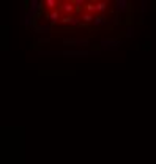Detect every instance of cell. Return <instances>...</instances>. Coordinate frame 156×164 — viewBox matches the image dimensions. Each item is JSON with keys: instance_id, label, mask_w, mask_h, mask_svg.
Wrapping results in <instances>:
<instances>
[{"instance_id": "9", "label": "cell", "mask_w": 156, "mask_h": 164, "mask_svg": "<svg viewBox=\"0 0 156 164\" xmlns=\"http://www.w3.org/2000/svg\"><path fill=\"white\" fill-rule=\"evenodd\" d=\"M115 5H117V10H118V11L125 13V11H126V5H128V2H126V0H117Z\"/></svg>"}, {"instance_id": "4", "label": "cell", "mask_w": 156, "mask_h": 164, "mask_svg": "<svg viewBox=\"0 0 156 164\" xmlns=\"http://www.w3.org/2000/svg\"><path fill=\"white\" fill-rule=\"evenodd\" d=\"M48 19H49L51 25H55L57 22H60V21H62V17H60V13L55 10V11H51V14L48 16Z\"/></svg>"}, {"instance_id": "7", "label": "cell", "mask_w": 156, "mask_h": 164, "mask_svg": "<svg viewBox=\"0 0 156 164\" xmlns=\"http://www.w3.org/2000/svg\"><path fill=\"white\" fill-rule=\"evenodd\" d=\"M60 3L57 2V0H46L44 2V6L48 8V10H51V11H55V8L58 6Z\"/></svg>"}, {"instance_id": "1", "label": "cell", "mask_w": 156, "mask_h": 164, "mask_svg": "<svg viewBox=\"0 0 156 164\" xmlns=\"http://www.w3.org/2000/svg\"><path fill=\"white\" fill-rule=\"evenodd\" d=\"M76 10V6L73 2H62L58 5V11H63V13H66V16H71V13Z\"/></svg>"}, {"instance_id": "6", "label": "cell", "mask_w": 156, "mask_h": 164, "mask_svg": "<svg viewBox=\"0 0 156 164\" xmlns=\"http://www.w3.org/2000/svg\"><path fill=\"white\" fill-rule=\"evenodd\" d=\"M95 6H96V13L104 14L107 10V2H95Z\"/></svg>"}, {"instance_id": "3", "label": "cell", "mask_w": 156, "mask_h": 164, "mask_svg": "<svg viewBox=\"0 0 156 164\" xmlns=\"http://www.w3.org/2000/svg\"><path fill=\"white\" fill-rule=\"evenodd\" d=\"M62 54H63V55H66V57H76V55H79V57H87L88 55L87 51H63Z\"/></svg>"}, {"instance_id": "10", "label": "cell", "mask_w": 156, "mask_h": 164, "mask_svg": "<svg viewBox=\"0 0 156 164\" xmlns=\"http://www.w3.org/2000/svg\"><path fill=\"white\" fill-rule=\"evenodd\" d=\"M106 22H107V17H106L104 14H99V16L95 17V25H103V24H106Z\"/></svg>"}, {"instance_id": "8", "label": "cell", "mask_w": 156, "mask_h": 164, "mask_svg": "<svg viewBox=\"0 0 156 164\" xmlns=\"http://www.w3.org/2000/svg\"><path fill=\"white\" fill-rule=\"evenodd\" d=\"M118 44H122L120 41H118V40H111V38H109V40H103V41H101V46H104V48H107V46H118Z\"/></svg>"}, {"instance_id": "14", "label": "cell", "mask_w": 156, "mask_h": 164, "mask_svg": "<svg viewBox=\"0 0 156 164\" xmlns=\"http://www.w3.org/2000/svg\"><path fill=\"white\" fill-rule=\"evenodd\" d=\"M73 17H74V16H65V17H62V22L63 24H71Z\"/></svg>"}, {"instance_id": "2", "label": "cell", "mask_w": 156, "mask_h": 164, "mask_svg": "<svg viewBox=\"0 0 156 164\" xmlns=\"http://www.w3.org/2000/svg\"><path fill=\"white\" fill-rule=\"evenodd\" d=\"M63 43L66 44V46H73V44H82V46H87L88 44V40L87 38H82V40H76V38H65Z\"/></svg>"}, {"instance_id": "5", "label": "cell", "mask_w": 156, "mask_h": 164, "mask_svg": "<svg viewBox=\"0 0 156 164\" xmlns=\"http://www.w3.org/2000/svg\"><path fill=\"white\" fill-rule=\"evenodd\" d=\"M95 14H88V13H82V16H80V19H82V22L84 24H90V22H95Z\"/></svg>"}, {"instance_id": "12", "label": "cell", "mask_w": 156, "mask_h": 164, "mask_svg": "<svg viewBox=\"0 0 156 164\" xmlns=\"http://www.w3.org/2000/svg\"><path fill=\"white\" fill-rule=\"evenodd\" d=\"M73 3H74L77 11H80L82 8H85V2H84V0H73Z\"/></svg>"}, {"instance_id": "13", "label": "cell", "mask_w": 156, "mask_h": 164, "mask_svg": "<svg viewBox=\"0 0 156 164\" xmlns=\"http://www.w3.org/2000/svg\"><path fill=\"white\" fill-rule=\"evenodd\" d=\"M69 25H71V27H79V25H80V19H79V17H73V21H71Z\"/></svg>"}, {"instance_id": "11", "label": "cell", "mask_w": 156, "mask_h": 164, "mask_svg": "<svg viewBox=\"0 0 156 164\" xmlns=\"http://www.w3.org/2000/svg\"><path fill=\"white\" fill-rule=\"evenodd\" d=\"M85 13H88V14H95L96 13V6H95V3H85Z\"/></svg>"}]
</instances>
